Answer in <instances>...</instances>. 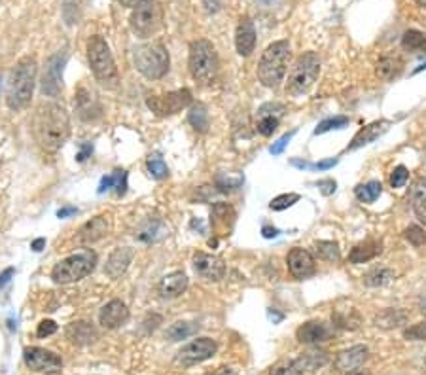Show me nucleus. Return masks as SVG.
I'll list each match as a JSON object with an SVG mask.
<instances>
[{
    "instance_id": "obj_1",
    "label": "nucleus",
    "mask_w": 426,
    "mask_h": 375,
    "mask_svg": "<svg viewBox=\"0 0 426 375\" xmlns=\"http://www.w3.org/2000/svg\"><path fill=\"white\" fill-rule=\"evenodd\" d=\"M32 135L44 152H57L70 135V119L59 103H42L32 118Z\"/></svg>"
},
{
    "instance_id": "obj_2",
    "label": "nucleus",
    "mask_w": 426,
    "mask_h": 375,
    "mask_svg": "<svg viewBox=\"0 0 426 375\" xmlns=\"http://www.w3.org/2000/svg\"><path fill=\"white\" fill-rule=\"evenodd\" d=\"M38 63L35 57H23L17 61L14 70L10 74L6 89V104L12 110H23L30 103V97L35 91V81H37Z\"/></svg>"
},
{
    "instance_id": "obj_3",
    "label": "nucleus",
    "mask_w": 426,
    "mask_h": 375,
    "mask_svg": "<svg viewBox=\"0 0 426 375\" xmlns=\"http://www.w3.org/2000/svg\"><path fill=\"white\" fill-rule=\"evenodd\" d=\"M290 57H292V50H290L288 40L273 42L262 53V59L258 63V78L265 88H277L280 81L284 80Z\"/></svg>"
},
{
    "instance_id": "obj_4",
    "label": "nucleus",
    "mask_w": 426,
    "mask_h": 375,
    "mask_svg": "<svg viewBox=\"0 0 426 375\" xmlns=\"http://www.w3.org/2000/svg\"><path fill=\"white\" fill-rule=\"evenodd\" d=\"M88 59L95 80L104 88H118L119 74L116 61L103 37H91L88 42Z\"/></svg>"
},
{
    "instance_id": "obj_5",
    "label": "nucleus",
    "mask_w": 426,
    "mask_h": 375,
    "mask_svg": "<svg viewBox=\"0 0 426 375\" xmlns=\"http://www.w3.org/2000/svg\"><path fill=\"white\" fill-rule=\"evenodd\" d=\"M190 73L193 76V80L203 84V86H211L214 80L218 78V70H220V61H218V53L214 50V46L201 38L190 44Z\"/></svg>"
},
{
    "instance_id": "obj_6",
    "label": "nucleus",
    "mask_w": 426,
    "mask_h": 375,
    "mask_svg": "<svg viewBox=\"0 0 426 375\" xmlns=\"http://www.w3.org/2000/svg\"><path fill=\"white\" fill-rule=\"evenodd\" d=\"M135 66L148 80H159L169 73V52L162 42H150L139 46L133 53Z\"/></svg>"
},
{
    "instance_id": "obj_7",
    "label": "nucleus",
    "mask_w": 426,
    "mask_h": 375,
    "mask_svg": "<svg viewBox=\"0 0 426 375\" xmlns=\"http://www.w3.org/2000/svg\"><path fill=\"white\" fill-rule=\"evenodd\" d=\"M97 265V254L93 250H81L72 256L61 260L59 264L53 267L52 279L57 285H70L78 280L86 279Z\"/></svg>"
},
{
    "instance_id": "obj_8",
    "label": "nucleus",
    "mask_w": 426,
    "mask_h": 375,
    "mask_svg": "<svg viewBox=\"0 0 426 375\" xmlns=\"http://www.w3.org/2000/svg\"><path fill=\"white\" fill-rule=\"evenodd\" d=\"M318 73H320V59H318V55L315 52H307L300 55L296 59L290 74H288L287 93L294 97L307 93L309 89L313 88L316 78H318Z\"/></svg>"
},
{
    "instance_id": "obj_9",
    "label": "nucleus",
    "mask_w": 426,
    "mask_h": 375,
    "mask_svg": "<svg viewBox=\"0 0 426 375\" xmlns=\"http://www.w3.org/2000/svg\"><path fill=\"white\" fill-rule=\"evenodd\" d=\"M129 25L139 38L152 37L163 27V6L155 0L142 2L133 10Z\"/></svg>"
},
{
    "instance_id": "obj_10",
    "label": "nucleus",
    "mask_w": 426,
    "mask_h": 375,
    "mask_svg": "<svg viewBox=\"0 0 426 375\" xmlns=\"http://www.w3.org/2000/svg\"><path fill=\"white\" fill-rule=\"evenodd\" d=\"M330 362V354L326 351H307L302 353L298 358L279 362L271 369V375H311L316 369L324 368Z\"/></svg>"
},
{
    "instance_id": "obj_11",
    "label": "nucleus",
    "mask_w": 426,
    "mask_h": 375,
    "mask_svg": "<svg viewBox=\"0 0 426 375\" xmlns=\"http://www.w3.org/2000/svg\"><path fill=\"white\" fill-rule=\"evenodd\" d=\"M148 108L154 112L155 116H173L178 114L184 108H188L191 104V91L190 89H178L171 91L165 95H154L146 101Z\"/></svg>"
},
{
    "instance_id": "obj_12",
    "label": "nucleus",
    "mask_w": 426,
    "mask_h": 375,
    "mask_svg": "<svg viewBox=\"0 0 426 375\" xmlns=\"http://www.w3.org/2000/svg\"><path fill=\"white\" fill-rule=\"evenodd\" d=\"M216 351H218V345H216L214 339L211 338L193 339L191 343L184 345L182 349L178 351L175 362L180 364V366H184V368H188V366H195L199 362L209 360L211 356L216 354Z\"/></svg>"
},
{
    "instance_id": "obj_13",
    "label": "nucleus",
    "mask_w": 426,
    "mask_h": 375,
    "mask_svg": "<svg viewBox=\"0 0 426 375\" xmlns=\"http://www.w3.org/2000/svg\"><path fill=\"white\" fill-rule=\"evenodd\" d=\"M25 364L35 372L40 374H57L63 369V360H61L59 354L52 353V351H46L40 347H29L25 349L23 353Z\"/></svg>"
},
{
    "instance_id": "obj_14",
    "label": "nucleus",
    "mask_w": 426,
    "mask_h": 375,
    "mask_svg": "<svg viewBox=\"0 0 426 375\" xmlns=\"http://www.w3.org/2000/svg\"><path fill=\"white\" fill-rule=\"evenodd\" d=\"M66 63V53H55L46 63L42 74V93L48 97H57L63 89V66Z\"/></svg>"
},
{
    "instance_id": "obj_15",
    "label": "nucleus",
    "mask_w": 426,
    "mask_h": 375,
    "mask_svg": "<svg viewBox=\"0 0 426 375\" xmlns=\"http://www.w3.org/2000/svg\"><path fill=\"white\" fill-rule=\"evenodd\" d=\"M193 269L199 277L209 282H218L226 275V264L220 256L206 254V252H195L193 254Z\"/></svg>"
},
{
    "instance_id": "obj_16",
    "label": "nucleus",
    "mask_w": 426,
    "mask_h": 375,
    "mask_svg": "<svg viewBox=\"0 0 426 375\" xmlns=\"http://www.w3.org/2000/svg\"><path fill=\"white\" fill-rule=\"evenodd\" d=\"M288 269L292 273V277L298 280H305L309 277H313L316 273V264L313 254L305 249L296 247L288 252Z\"/></svg>"
},
{
    "instance_id": "obj_17",
    "label": "nucleus",
    "mask_w": 426,
    "mask_h": 375,
    "mask_svg": "<svg viewBox=\"0 0 426 375\" xmlns=\"http://www.w3.org/2000/svg\"><path fill=\"white\" fill-rule=\"evenodd\" d=\"M284 114V106L280 103H267L264 104L260 110H258L256 116V129L260 135L264 137H269L273 133L277 131L279 127V122Z\"/></svg>"
},
{
    "instance_id": "obj_18",
    "label": "nucleus",
    "mask_w": 426,
    "mask_h": 375,
    "mask_svg": "<svg viewBox=\"0 0 426 375\" xmlns=\"http://www.w3.org/2000/svg\"><path fill=\"white\" fill-rule=\"evenodd\" d=\"M369 356V349L366 345H354L351 349H345L338 354V358L333 362V366L338 372H354V369H360L364 366V362Z\"/></svg>"
},
{
    "instance_id": "obj_19",
    "label": "nucleus",
    "mask_w": 426,
    "mask_h": 375,
    "mask_svg": "<svg viewBox=\"0 0 426 375\" xmlns=\"http://www.w3.org/2000/svg\"><path fill=\"white\" fill-rule=\"evenodd\" d=\"M331 330L328 324L318 323V320H311V323L302 324L298 331H296V338L303 345H316V343H324L331 338Z\"/></svg>"
},
{
    "instance_id": "obj_20",
    "label": "nucleus",
    "mask_w": 426,
    "mask_h": 375,
    "mask_svg": "<svg viewBox=\"0 0 426 375\" xmlns=\"http://www.w3.org/2000/svg\"><path fill=\"white\" fill-rule=\"evenodd\" d=\"M127 318H129V309L122 300H112L99 313V323L108 330H116L119 326H124Z\"/></svg>"
},
{
    "instance_id": "obj_21",
    "label": "nucleus",
    "mask_w": 426,
    "mask_h": 375,
    "mask_svg": "<svg viewBox=\"0 0 426 375\" xmlns=\"http://www.w3.org/2000/svg\"><path fill=\"white\" fill-rule=\"evenodd\" d=\"M235 46L237 53L243 55V57H249L250 53L254 52V48H256V29H254V23L250 17H243L237 25Z\"/></svg>"
},
{
    "instance_id": "obj_22",
    "label": "nucleus",
    "mask_w": 426,
    "mask_h": 375,
    "mask_svg": "<svg viewBox=\"0 0 426 375\" xmlns=\"http://www.w3.org/2000/svg\"><path fill=\"white\" fill-rule=\"evenodd\" d=\"M108 229H110L108 218L106 216H95V218H91L81 226V229L78 231V241L84 244L97 243L103 237L108 235Z\"/></svg>"
},
{
    "instance_id": "obj_23",
    "label": "nucleus",
    "mask_w": 426,
    "mask_h": 375,
    "mask_svg": "<svg viewBox=\"0 0 426 375\" xmlns=\"http://www.w3.org/2000/svg\"><path fill=\"white\" fill-rule=\"evenodd\" d=\"M188 290V277L182 271H175L165 275L157 285V294L163 300H175Z\"/></svg>"
},
{
    "instance_id": "obj_24",
    "label": "nucleus",
    "mask_w": 426,
    "mask_h": 375,
    "mask_svg": "<svg viewBox=\"0 0 426 375\" xmlns=\"http://www.w3.org/2000/svg\"><path fill=\"white\" fill-rule=\"evenodd\" d=\"M74 104H76V112L84 122H93L101 116V104L95 99V95L88 91L86 88H80L76 91V99H74Z\"/></svg>"
},
{
    "instance_id": "obj_25",
    "label": "nucleus",
    "mask_w": 426,
    "mask_h": 375,
    "mask_svg": "<svg viewBox=\"0 0 426 375\" xmlns=\"http://www.w3.org/2000/svg\"><path fill=\"white\" fill-rule=\"evenodd\" d=\"M389 127H390L389 119H379V122H374V124L362 127L360 131L354 135L353 142L349 144L347 150H358V148L366 146V144H371V142H375V140L381 137L383 133L389 131Z\"/></svg>"
},
{
    "instance_id": "obj_26",
    "label": "nucleus",
    "mask_w": 426,
    "mask_h": 375,
    "mask_svg": "<svg viewBox=\"0 0 426 375\" xmlns=\"http://www.w3.org/2000/svg\"><path fill=\"white\" fill-rule=\"evenodd\" d=\"M133 256H135V252H133V249H129V247L116 249L110 254V258L106 260L104 273H106L110 279H119V277L127 271V267H129V264L133 262Z\"/></svg>"
},
{
    "instance_id": "obj_27",
    "label": "nucleus",
    "mask_w": 426,
    "mask_h": 375,
    "mask_svg": "<svg viewBox=\"0 0 426 375\" xmlns=\"http://www.w3.org/2000/svg\"><path fill=\"white\" fill-rule=\"evenodd\" d=\"M66 336L76 345H91V343H95L97 339H99V334H97L95 328L89 323H86V320H76V323L68 324Z\"/></svg>"
},
{
    "instance_id": "obj_28",
    "label": "nucleus",
    "mask_w": 426,
    "mask_h": 375,
    "mask_svg": "<svg viewBox=\"0 0 426 375\" xmlns=\"http://www.w3.org/2000/svg\"><path fill=\"white\" fill-rule=\"evenodd\" d=\"M404 70V61L400 55H394V53H389V55H383L381 59L377 61V66H375V73L377 76L385 81L396 80L398 76Z\"/></svg>"
},
{
    "instance_id": "obj_29",
    "label": "nucleus",
    "mask_w": 426,
    "mask_h": 375,
    "mask_svg": "<svg viewBox=\"0 0 426 375\" xmlns=\"http://www.w3.org/2000/svg\"><path fill=\"white\" fill-rule=\"evenodd\" d=\"M331 323L341 330H358L362 324V316L354 307H338L331 313Z\"/></svg>"
},
{
    "instance_id": "obj_30",
    "label": "nucleus",
    "mask_w": 426,
    "mask_h": 375,
    "mask_svg": "<svg viewBox=\"0 0 426 375\" xmlns=\"http://www.w3.org/2000/svg\"><path fill=\"white\" fill-rule=\"evenodd\" d=\"M377 254H381V243L377 241H366V243L356 244L351 254H349V262L351 264H366L369 260H374Z\"/></svg>"
},
{
    "instance_id": "obj_31",
    "label": "nucleus",
    "mask_w": 426,
    "mask_h": 375,
    "mask_svg": "<svg viewBox=\"0 0 426 375\" xmlns=\"http://www.w3.org/2000/svg\"><path fill=\"white\" fill-rule=\"evenodd\" d=\"M412 205L423 224H426V178H417L412 188Z\"/></svg>"
},
{
    "instance_id": "obj_32",
    "label": "nucleus",
    "mask_w": 426,
    "mask_h": 375,
    "mask_svg": "<svg viewBox=\"0 0 426 375\" xmlns=\"http://www.w3.org/2000/svg\"><path fill=\"white\" fill-rule=\"evenodd\" d=\"M233 218H235V211L228 203H216L213 206V220H211V224L214 226V229L229 231L231 226H233Z\"/></svg>"
},
{
    "instance_id": "obj_33",
    "label": "nucleus",
    "mask_w": 426,
    "mask_h": 375,
    "mask_svg": "<svg viewBox=\"0 0 426 375\" xmlns=\"http://www.w3.org/2000/svg\"><path fill=\"white\" fill-rule=\"evenodd\" d=\"M114 190L118 195H125L127 191V171L118 169L114 171L108 177H103L101 184H99V193H104V191Z\"/></svg>"
},
{
    "instance_id": "obj_34",
    "label": "nucleus",
    "mask_w": 426,
    "mask_h": 375,
    "mask_svg": "<svg viewBox=\"0 0 426 375\" xmlns=\"http://www.w3.org/2000/svg\"><path fill=\"white\" fill-rule=\"evenodd\" d=\"M407 320V315L400 309H385L383 313L375 316V326L390 330V328H398Z\"/></svg>"
},
{
    "instance_id": "obj_35",
    "label": "nucleus",
    "mask_w": 426,
    "mask_h": 375,
    "mask_svg": "<svg viewBox=\"0 0 426 375\" xmlns=\"http://www.w3.org/2000/svg\"><path fill=\"white\" fill-rule=\"evenodd\" d=\"M392 279H394V271H392L390 267H375V269H371V271H367L366 275H364V285L371 288L385 287V285H389Z\"/></svg>"
},
{
    "instance_id": "obj_36",
    "label": "nucleus",
    "mask_w": 426,
    "mask_h": 375,
    "mask_svg": "<svg viewBox=\"0 0 426 375\" xmlns=\"http://www.w3.org/2000/svg\"><path fill=\"white\" fill-rule=\"evenodd\" d=\"M354 193H356V198H358V201H362V203H374L383 193V184L379 180H369L366 184L356 186Z\"/></svg>"
},
{
    "instance_id": "obj_37",
    "label": "nucleus",
    "mask_w": 426,
    "mask_h": 375,
    "mask_svg": "<svg viewBox=\"0 0 426 375\" xmlns=\"http://www.w3.org/2000/svg\"><path fill=\"white\" fill-rule=\"evenodd\" d=\"M188 122L191 124V127L199 133L209 131V112H206L205 104H193L191 106L190 114H188Z\"/></svg>"
},
{
    "instance_id": "obj_38",
    "label": "nucleus",
    "mask_w": 426,
    "mask_h": 375,
    "mask_svg": "<svg viewBox=\"0 0 426 375\" xmlns=\"http://www.w3.org/2000/svg\"><path fill=\"white\" fill-rule=\"evenodd\" d=\"M402 46L407 52L426 53V35L420 30H407L402 38Z\"/></svg>"
},
{
    "instance_id": "obj_39",
    "label": "nucleus",
    "mask_w": 426,
    "mask_h": 375,
    "mask_svg": "<svg viewBox=\"0 0 426 375\" xmlns=\"http://www.w3.org/2000/svg\"><path fill=\"white\" fill-rule=\"evenodd\" d=\"M316 256L324 262H339L341 260V250L339 244L333 241H316L315 243Z\"/></svg>"
},
{
    "instance_id": "obj_40",
    "label": "nucleus",
    "mask_w": 426,
    "mask_h": 375,
    "mask_svg": "<svg viewBox=\"0 0 426 375\" xmlns=\"http://www.w3.org/2000/svg\"><path fill=\"white\" fill-rule=\"evenodd\" d=\"M197 331V324L195 323H175L167 330V338L171 341H180V339H186L193 336Z\"/></svg>"
},
{
    "instance_id": "obj_41",
    "label": "nucleus",
    "mask_w": 426,
    "mask_h": 375,
    "mask_svg": "<svg viewBox=\"0 0 426 375\" xmlns=\"http://www.w3.org/2000/svg\"><path fill=\"white\" fill-rule=\"evenodd\" d=\"M165 233H167V228H165L159 220H154V222H148L146 226L140 229L139 239L140 241H146V243H150V241H155V239L163 237Z\"/></svg>"
},
{
    "instance_id": "obj_42",
    "label": "nucleus",
    "mask_w": 426,
    "mask_h": 375,
    "mask_svg": "<svg viewBox=\"0 0 426 375\" xmlns=\"http://www.w3.org/2000/svg\"><path fill=\"white\" fill-rule=\"evenodd\" d=\"M146 169L148 173H150V177L155 178V180H162V178L169 177V169H167V165L163 162L162 155H150L146 162Z\"/></svg>"
},
{
    "instance_id": "obj_43",
    "label": "nucleus",
    "mask_w": 426,
    "mask_h": 375,
    "mask_svg": "<svg viewBox=\"0 0 426 375\" xmlns=\"http://www.w3.org/2000/svg\"><path fill=\"white\" fill-rule=\"evenodd\" d=\"M244 178L239 175V177L231 178L229 175H218L216 177V188L222 191V193H229V191H237L241 186H243Z\"/></svg>"
},
{
    "instance_id": "obj_44",
    "label": "nucleus",
    "mask_w": 426,
    "mask_h": 375,
    "mask_svg": "<svg viewBox=\"0 0 426 375\" xmlns=\"http://www.w3.org/2000/svg\"><path fill=\"white\" fill-rule=\"evenodd\" d=\"M347 125H349V118H345V116H336V118L324 119L315 129V135H322V133H328L331 131V129H343Z\"/></svg>"
},
{
    "instance_id": "obj_45",
    "label": "nucleus",
    "mask_w": 426,
    "mask_h": 375,
    "mask_svg": "<svg viewBox=\"0 0 426 375\" xmlns=\"http://www.w3.org/2000/svg\"><path fill=\"white\" fill-rule=\"evenodd\" d=\"M300 201V195L298 193H282V195H277L275 199H271V206L273 211H284V209H290L292 205H296Z\"/></svg>"
},
{
    "instance_id": "obj_46",
    "label": "nucleus",
    "mask_w": 426,
    "mask_h": 375,
    "mask_svg": "<svg viewBox=\"0 0 426 375\" xmlns=\"http://www.w3.org/2000/svg\"><path fill=\"white\" fill-rule=\"evenodd\" d=\"M404 237L413 244V247H423L426 243L425 229L419 228V226H409V228L404 231Z\"/></svg>"
},
{
    "instance_id": "obj_47",
    "label": "nucleus",
    "mask_w": 426,
    "mask_h": 375,
    "mask_svg": "<svg viewBox=\"0 0 426 375\" xmlns=\"http://www.w3.org/2000/svg\"><path fill=\"white\" fill-rule=\"evenodd\" d=\"M404 338L409 339V341H426V320L405 328Z\"/></svg>"
},
{
    "instance_id": "obj_48",
    "label": "nucleus",
    "mask_w": 426,
    "mask_h": 375,
    "mask_svg": "<svg viewBox=\"0 0 426 375\" xmlns=\"http://www.w3.org/2000/svg\"><path fill=\"white\" fill-rule=\"evenodd\" d=\"M407 180H409V171L405 169L404 165H398L390 175V186L392 188H404Z\"/></svg>"
},
{
    "instance_id": "obj_49",
    "label": "nucleus",
    "mask_w": 426,
    "mask_h": 375,
    "mask_svg": "<svg viewBox=\"0 0 426 375\" xmlns=\"http://www.w3.org/2000/svg\"><path fill=\"white\" fill-rule=\"evenodd\" d=\"M57 331V324L53 323V320H42V323L38 324L37 328V336L38 338H50V336H53Z\"/></svg>"
},
{
    "instance_id": "obj_50",
    "label": "nucleus",
    "mask_w": 426,
    "mask_h": 375,
    "mask_svg": "<svg viewBox=\"0 0 426 375\" xmlns=\"http://www.w3.org/2000/svg\"><path fill=\"white\" fill-rule=\"evenodd\" d=\"M294 135H296V131H290V133H287V135H282V137H280V139L277 140V142H275L271 148H269V152H271L273 155L282 154V150L287 148V144L290 142V140H292V137H294Z\"/></svg>"
},
{
    "instance_id": "obj_51",
    "label": "nucleus",
    "mask_w": 426,
    "mask_h": 375,
    "mask_svg": "<svg viewBox=\"0 0 426 375\" xmlns=\"http://www.w3.org/2000/svg\"><path fill=\"white\" fill-rule=\"evenodd\" d=\"M316 188L320 190L322 195H331V193L336 191V188H338V184H336L333 178H324V180H318V182H316Z\"/></svg>"
},
{
    "instance_id": "obj_52",
    "label": "nucleus",
    "mask_w": 426,
    "mask_h": 375,
    "mask_svg": "<svg viewBox=\"0 0 426 375\" xmlns=\"http://www.w3.org/2000/svg\"><path fill=\"white\" fill-rule=\"evenodd\" d=\"M91 152H93V144H91V142H84V144H80V152L76 154V162L84 163L88 157H91Z\"/></svg>"
},
{
    "instance_id": "obj_53",
    "label": "nucleus",
    "mask_w": 426,
    "mask_h": 375,
    "mask_svg": "<svg viewBox=\"0 0 426 375\" xmlns=\"http://www.w3.org/2000/svg\"><path fill=\"white\" fill-rule=\"evenodd\" d=\"M338 157H330V160H324V162H318V163H311V169H316V171H328L331 169L333 165H338Z\"/></svg>"
},
{
    "instance_id": "obj_54",
    "label": "nucleus",
    "mask_w": 426,
    "mask_h": 375,
    "mask_svg": "<svg viewBox=\"0 0 426 375\" xmlns=\"http://www.w3.org/2000/svg\"><path fill=\"white\" fill-rule=\"evenodd\" d=\"M14 273H15L14 267H8V269H4V271L0 273V288L6 287L8 282L12 280V277H14Z\"/></svg>"
},
{
    "instance_id": "obj_55",
    "label": "nucleus",
    "mask_w": 426,
    "mask_h": 375,
    "mask_svg": "<svg viewBox=\"0 0 426 375\" xmlns=\"http://www.w3.org/2000/svg\"><path fill=\"white\" fill-rule=\"evenodd\" d=\"M205 375H237V369L228 368V366H220V368L213 369V372H209V374Z\"/></svg>"
},
{
    "instance_id": "obj_56",
    "label": "nucleus",
    "mask_w": 426,
    "mask_h": 375,
    "mask_svg": "<svg viewBox=\"0 0 426 375\" xmlns=\"http://www.w3.org/2000/svg\"><path fill=\"white\" fill-rule=\"evenodd\" d=\"M262 235H264L265 239H275V237L280 235V231L277 228H271V226H264V228H262Z\"/></svg>"
},
{
    "instance_id": "obj_57",
    "label": "nucleus",
    "mask_w": 426,
    "mask_h": 375,
    "mask_svg": "<svg viewBox=\"0 0 426 375\" xmlns=\"http://www.w3.org/2000/svg\"><path fill=\"white\" fill-rule=\"evenodd\" d=\"M118 2L125 8H137L139 4H142V2H148V0H118Z\"/></svg>"
},
{
    "instance_id": "obj_58",
    "label": "nucleus",
    "mask_w": 426,
    "mask_h": 375,
    "mask_svg": "<svg viewBox=\"0 0 426 375\" xmlns=\"http://www.w3.org/2000/svg\"><path fill=\"white\" fill-rule=\"evenodd\" d=\"M70 214H76V206H65V209H61L57 216H59V218H66V216H70Z\"/></svg>"
},
{
    "instance_id": "obj_59",
    "label": "nucleus",
    "mask_w": 426,
    "mask_h": 375,
    "mask_svg": "<svg viewBox=\"0 0 426 375\" xmlns=\"http://www.w3.org/2000/svg\"><path fill=\"white\" fill-rule=\"evenodd\" d=\"M44 244H46V239H42V237H40V239H37V241H32V244H30V249L35 250V252H40Z\"/></svg>"
},
{
    "instance_id": "obj_60",
    "label": "nucleus",
    "mask_w": 426,
    "mask_h": 375,
    "mask_svg": "<svg viewBox=\"0 0 426 375\" xmlns=\"http://www.w3.org/2000/svg\"><path fill=\"white\" fill-rule=\"evenodd\" d=\"M419 309L423 315H426V294L420 296V300H419Z\"/></svg>"
},
{
    "instance_id": "obj_61",
    "label": "nucleus",
    "mask_w": 426,
    "mask_h": 375,
    "mask_svg": "<svg viewBox=\"0 0 426 375\" xmlns=\"http://www.w3.org/2000/svg\"><path fill=\"white\" fill-rule=\"evenodd\" d=\"M420 70H426V63H423V65H420V66H417V68H415V70H413V74L420 73Z\"/></svg>"
},
{
    "instance_id": "obj_62",
    "label": "nucleus",
    "mask_w": 426,
    "mask_h": 375,
    "mask_svg": "<svg viewBox=\"0 0 426 375\" xmlns=\"http://www.w3.org/2000/svg\"><path fill=\"white\" fill-rule=\"evenodd\" d=\"M345 375H366L364 372H358V369H354V372H347Z\"/></svg>"
},
{
    "instance_id": "obj_63",
    "label": "nucleus",
    "mask_w": 426,
    "mask_h": 375,
    "mask_svg": "<svg viewBox=\"0 0 426 375\" xmlns=\"http://www.w3.org/2000/svg\"><path fill=\"white\" fill-rule=\"evenodd\" d=\"M417 4H419V6H423V8H426V0H417Z\"/></svg>"
},
{
    "instance_id": "obj_64",
    "label": "nucleus",
    "mask_w": 426,
    "mask_h": 375,
    "mask_svg": "<svg viewBox=\"0 0 426 375\" xmlns=\"http://www.w3.org/2000/svg\"><path fill=\"white\" fill-rule=\"evenodd\" d=\"M262 2H264V4H271L273 0H262Z\"/></svg>"
}]
</instances>
